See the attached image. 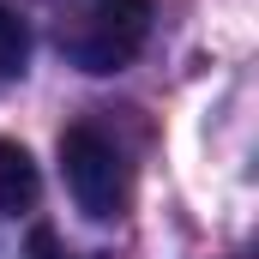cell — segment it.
<instances>
[{
	"mask_svg": "<svg viewBox=\"0 0 259 259\" xmlns=\"http://www.w3.org/2000/svg\"><path fill=\"white\" fill-rule=\"evenodd\" d=\"M151 36V0H84L61 18V55L78 72H121Z\"/></svg>",
	"mask_w": 259,
	"mask_h": 259,
	"instance_id": "6da1fadb",
	"label": "cell"
},
{
	"mask_svg": "<svg viewBox=\"0 0 259 259\" xmlns=\"http://www.w3.org/2000/svg\"><path fill=\"white\" fill-rule=\"evenodd\" d=\"M61 175H66V193L84 217L109 223L121 217L133 199V181H127V163L115 151V139H103L97 127H66L61 133Z\"/></svg>",
	"mask_w": 259,
	"mask_h": 259,
	"instance_id": "7a4b0ae2",
	"label": "cell"
},
{
	"mask_svg": "<svg viewBox=\"0 0 259 259\" xmlns=\"http://www.w3.org/2000/svg\"><path fill=\"white\" fill-rule=\"evenodd\" d=\"M36 199H42L36 157H30L18 139H0V211H30Z\"/></svg>",
	"mask_w": 259,
	"mask_h": 259,
	"instance_id": "3957f363",
	"label": "cell"
},
{
	"mask_svg": "<svg viewBox=\"0 0 259 259\" xmlns=\"http://www.w3.org/2000/svg\"><path fill=\"white\" fill-rule=\"evenodd\" d=\"M24 61H30V30L12 6H0V78H18Z\"/></svg>",
	"mask_w": 259,
	"mask_h": 259,
	"instance_id": "277c9868",
	"label": "cell"
},
{
	"mask_svg": "<svg viewBox=\"0 0 259 259\" xmlns=\"http://www.w3.org/2000/svg\"><path fill=\"white\" fill-rule=\"evenodd\" d=\"M30 259H78V253H66L55 229H36V235H30Z\"/></svg>",
	"mask_w": 259,
	"mask_h": 259,
	"instance_id": "5b68a950",
	"label": "cell"
}]
</instances>
